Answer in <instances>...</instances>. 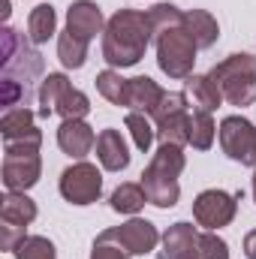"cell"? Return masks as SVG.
I'll return each mask as SVG.
<instances>
[{
	"label": "cell",
	"instance_id": "6da1fadb",
	"mask_svg": "<svg viewBox=\"0 0 256 259\" xmlns=\"http://www.w3.org/2000/svg\"><path fill=\"white\" fill-rule=\"evenodd\" d=\"M42 75V55L18 30L3 24L0 33V103L3 109L30 106L33 84Z\"/></svg>",
	"mask_w": 256,
	"mask_h": 259
},
{
	"label": "cell",
	"instance_id": "7a4b0ae2",
	"mask_svg": "<svg viewBox=\"0 0 256 259\" xmlns=\"http://www.w3.org/2000/svg\"><path fill=\"white\" fill-rule=\"evenodd\" d=\"M151 18L148 12L136 9H118L103 30V61L109 66H136L145 58V49L151 42Z\"/></svg>",
	"mask_w": 256,
	"mask_h": 259
},
{
	"label": "cell",
	"instance_id": "3957f363",
	"mask_svg": "<svg viewBox=\"0 0 256 259\" xmlns=\"http://www.w3.org/2000/svg\"><path fill=\"white\" fill-rule=\"evenodd\" d=\"M187 166V157H184V148L181 145H169V142H160V148L154 151L151 163L145 166L142 172V187L148 193V202L157 205V208H172L181 196L178 187V178Z\"/></svg>",
	"mask_w": 256,
	"mask_h": 259
},
{
	"label": "cell",
	"instance_id": "277c9868",
	"mask_svg": "<svg viewBox=\"0 0 256 259\" xmlns=\"http://www.w3.org/2000/svg\"><path fill=\"white\" fill-rule=\"evenodd\" d=\"M42 133H33L18 142H3V187L6 190H30L39 181L42 160H39Z\"/></svg>",
	"mask_w": 256,
	"mask_h": 259
},
{
	"label": "cell",
	"instance_id": "5b68a950",
	"mask_svg": "<svg viewBox=\"0 0 256 259\" xmlns=\"http://www.w3.org/2000/svg\"><path fill=\"white\" fill-rule=\"evenodd\" d=\"M208 75L220 84L223 100L229 106L244 109V106L256 103V58L253 55H229L226 61L211 66Z\"/></svg>",
	"mask_w": 256,
	"mask_h": 259
},
{
	"label": "cell",
	"instance_id": "8992f818",
	"mask_svg": "<svg viewBox=\"0 0 256 259\" xmlns=\"http://www.w3.org/2000/svg\"><path fill=\"white\" fill-rule=\"evenodd\" d=\"M91 112V103L88 97L69 84L64 72H49L42 78V88H39V118H49V115H61L64 121H78Z\"/></svg>",
	"mask_w": 256,
	"mask_h": 259
},
{
	"label": "cell",
	"instance_id": "52a82bcc",
	"mask_svg": "<svg viewBox=\"0 0 256 259\" xmlns=\"http://www.w3.org/2000/svg\"><path fill=\"white\" fill-rule=\"evenodd\" d=\"M157 39V64L169 78H187L193 75V64H196V52L199 46L193 42V36L181 27H169L163 33L154 36Z\"/></svg>",
	"mask_w": 256,
	"mask_h": 259
},
{
	"label": "cell",
	"instance_id": "ba28073f",
	"mask_svg": "<svg viewBox=\"0 0 256 259\" xmlns=\"http://www.w3.org/2000/svg\"><path fill=\"white\" fill-rule=\"evenodd\" d=\"M220 148L229 160L241 163V166H253L256 169V127L241 118V115H229L220 121Z\"/></svg>",
	"mask_w": 256,
	"mask_h": 259
},
{
	"label": "cell",
	"instance_id": "9c48e42d",
	"mask_svg": "<svg viewBox=\"0 0 256 259\" xmlns=\"http://www.w3.org/2000/svg\"><path fill=\"white\" fill-rule=\"evenodd\" d=\"M97 241H112V244H118L127 256H145V253H151V250L157 247L160 232H157V226H154L151 220L133 217L130 223H121V226H115V229L100 232Z\"/></svg>",
	"mask_w": 256,
	"mask_h": 259
},
{
	"label": "cell",
	"instance_id": "30bf717a",
	"mask_svg": "<svg viewBox=\"0 0 256 259\" xmlns=\"http://www.w3.org/2000/svg\"><path fill=\"white\" fill-rule=\"evenodd\" d=\"M241 193H226V190H202L193 202V220L205 229H223L235 220Z\"/></svg>",
	"mask_w": 256,
	"mask_h": 259
},
{
	"label": "cell",
	"instance_id": "8fae6325",
	"mask_svg": "<svg viewBox=\"0 0 256 259\" xmlns=\"http://www.w3.org/2000/svg\"><path fill=\"white\" fill-rule=\"evenodd\" d=\"M103 193V175H100V169L97 166H91V163H75V166H69L64 169V175H61V196H64L66 202H72V205H91V202H97Z\"/></svg>",
	"mask_w": 256,
	"mask_h": 259
},
{
	"label": "cell",
	"instance_id": "7c38bea8",
	"mask_svg": "<svg viewBox=\"0 0 256 259\" xmlns=\"http://www.w3.org/2000/svg\"><path fill=\"white\" fill-rule=\"evenodd\" d=\"M66 30H72L78 39L91 42L100 30H106V24H103V9H100L94 0H75V3L66 9Z\"/></svg>",
	"mask_w": 256,
	"mask_h": 259
},
{
	"label": "cell",
	"instance_id": "4fadbf2b",
	"mask_svg": "<svg viewBox=\"0 0 256 259\" xmlns=\"http://www.w3.org/2000/svg\"><path fill=\"white\" fill-rule=\"evenodd\" d=\"M58 145H61L64 154L81 160V157H88L91 148L97 145V133H94L91 124H84V118H78V121H64L61 130H58Z\"/></svg>",
	"mask_w": 256,
	"mask_h": 259
},
{
	"label": "cell",
	"instance_id": "5bb4252c",
	"mask_svg": "<svg viewBox=\"0 0 256 259\" xmlns=\"http://www.w3.org/2000/svg\"><path fill=\"white\" fill-rule=\"evenodd\" d=\"M163 88L148 78V75H136V78H127V94H124V109L130 112H142V115H151L157 109V103L163 100Z\"/></svg>",
	"mask_w": 256,
	"mask_h": 259
},
{
	"label": "cell",
	"instance_id": "9a60e30c",
	"mask_svg": "<svg viewBox=\"0 0 256 259\" xmlns=\"http://www.w3.org/2000/svg\"><path fill=\"white\" fill-rule=\"evenodd\" d=\"M160 259H199V232L193 223H175L163 235Z\"/></svg>",
	"mask_w": 256,
	"mask_h": 259
},
{
	"label": "cell",
	"instance_id": "2e32d148",
	"mask_svg": "<svg viewBox=\"0 0 256 259\" xmlns=\"http://www.w3.org/2000/svg\"><path fill=\"white\" fill-rule=\"evenodd\" d=\"M97 157L103 163L106 172H124L130 166V151H127V142L118 130H103L97 136Z\"/></svg>",
	"mask_w": 256,
	"mask_h": 259
},
{
	"label": "cell",
	"instance_id": "e0dca14e",
	"mask_svg": "<svg viewBox=\"0 0 256 259\" xmlns=\"http://www.w3.org/2000/svg\"><path fill=\"white\" fill-rule=\"evenodd\" d=\"M33 220H36V202H33L27 193L6 190V196L0 199V223L27 229Z\"/></svg>",
	"mask_w": 256,
	"mask_h": 259
},
{
	"label": "cell",
	"instance_id": "ac0fdd59",
	"mask_svg": "<svg viewBox=\"0 0 256 259\" xmlns=\"http://www.w3.org/2000/svg\"><path fill=\"white\" fill-rule=\"evenodd\" d=\"M187 94L199 112H214L223 103V91L211 75H196V72L187 75Z\"/></svg>",
	"mask_w": 256,
	"mask_h": 259
},
{
	"label": "cell",
	"instance_id": "d6986e66",
	"mask_svg": "<svg viewBox=\"0 0 256 259\" xmlns=\"http://www.w3.org/2000/svg\"><path fill=\"white\" fill-rule=\"evenodd\" d=\"M184 30L193 36V42L199 49H211L220 36V27H217V18L205 9H190L184 12Z\"/></svg>",
	"mask_w": 256,
	"mask_h": 259
},
{
	"label": "cell",
	"instance_id": "ffe728a7",
	"mask_svg": "<svg viewBox=\"0 0 256 259\" xmlns=\"http://www.w3.org/2000/svg\"><path fill=\"white\" fill-rule=\"evenodd\" d=\"M55 33H58V12H55L52 3H39V6L30 12V18H27V39H30L33 46H42V42H49Z\"/></svg>",
	"mask_w": 256,
	"mask_h": 259
},
{
	"label": "cell",
	"instance_id": "44dd1931",
	"mask_svg": "<svg viewBox=\"0 0 256 259\" xmlns=\"http://www.w3.org/2000/svg\"><path fill=\"white\" fill-rule=\"evenodd\" d=\"M33 118L36 115L27 106L3 112V118H0V136H3V142H18V139H27L33 133H39V130L33 127Z\"/></svg>",
	"mask_w": 256,
	"mask_h": 259
},
{
	"label": "cell",
	"instance_id": "7402d4cb",
	"mask_svg": "<svg viewBox=\"0 0 256 259\" xmlns=\"http://www.w3.org/2000/svg\"><path fill=\"white\" fill-rule=\"evenodd\" d=\"M160 142H169V145H190V112H175V115H166L160 121H154Z\"/></svg>",
	"mask_w": 256,
	"mask_h": 259
},
{
	"label": "cell",
	"instance_id": "603a6c76",
	"mask_svg": "<svg viewBox=\"0 0 256 259\" xmlns=\"http://www.w3.org/2000/svg\"><path fill=\"white\" fill-rule=\"evenodd\" d=\"M145 202H148V193H145V187L142 184H121L112 199H109V205L118 211V214H139L142 208H145Z\"/></svg>",
	"mask_w": 256,
	"mask_h": 259
},
{
	"label": "cell",
	"instance_id": "cb8c5ba5",
	"mask_svg": "<svg viewBox=\"0 0 256 259\" xmlns=\"http://www.w3.org/2000/svg\"><path fill=\"white\" fill-rule=\"evenodd\" d=\"M58 58H61V64H64L66 69H78V66H84L88 42L78 39L72 30H64V33L58 36Z\"/></svg>",
	"mask_w": 256,
	"mask_h": 259
},
{
	"label": "cell",
	"instance_id": "d4e9b609",
	"mask_svg": "<svg viewBox=\"0 0 256 259\" xmlns=\"http://www.w3.org/2000/svg\"><path fill=\"white\" fill-rule=\"evenodd\" d=\"M214 136H217V127H214L211 112L193 109V115H190V145L196 151H208V148L214 145Z\"/></svg>",
	"mask_w": 256,
	"mask_h": 259
},
{
	"label": "cell",
	"instance_id": "484cf974",
	"mask_svg": "<svg viewBox=\"0 0 256 259\" xmlns=\"http://www.w3.org/2000/svg\"><path fill=\"white\" fill-rule=\"evenodd\" d=\"M127 130H130V136H133V142H136V148L148 154V151H151V145H154V136H157V127H154L151 115L130 112V115H127Z\"/></svg>",
	"mask_w": 256,
	"mask_h": 259
},
{
	"label": "cell",
	"instance_id": "4316f807",
	"mask_svg": "<svg viewBox=\"0 0 256 259\" xmlns=\"http://www.w3.org/2000/svg\"><path fill=\"white\" fill-rule=\"evenodd\" d=\"M148 18H151L154 36L163 33V30H169V27H181L184 24V12L175 3H157L154 9H148Z\"/></svg>",
	"mask_w": 256,
	"mask_h": 259
},
{
	"label": "cell",
	"instance_id": "83f0119b",
	"mask_svg": "<svg viewBox=\"0 0 256 259\" xmlns=\"http://www.w3.org/2000/svg\"><path fill=\"white\" fill-rule=\"evenodd\" d=\"M97 91H100L112 106H121V109H124L127 78H121V72H115V69H103V72L97 75Z\"/></svg>",
	"mask_w": 256,
	"mask_h": 259
},
{
	"label": "cell",
	"instance_id": "f1b7e54d",
	"mask_svg": "<svg viewBox=\"0 0 256 259\" xmlns=\"http://www.w3.org/2000/svg\"><path fill=\"white\" fill-rule=\"evenodd\" d=\"M12 253H15V259H58L55 244L42 235H24Z\"/></svg>",
	"mask_w": 256,
	"mask_h": 259
},
{
	"label": "cell",
	"instance_id": "f546056e",
	"mask_svg": "<svg viewBox=\"0 0 256 259\" xmlns=\"http://www.w3.org/2000/svg\"><path fill=\"white\" fill-rule=\"evenodd\" d=\"M199 259H229V247L220 235L205 232L199 235Z\"/></svg>",
	"mask_w": 256,
	"mask_h": 259
},
{
	"label": "cell",
	"instance_id": "4dcf8cb0",
	"mask_svg": "<svg viewBox=\"0 0 256 259\" xmlns=\"http://www.w3.org/2000/svg\"><path fill=\"white\" fill-rule=\"evenodd\" d=\"M91 259H127V253L118 244H112V241H94Z\"/></svg>",
	"mask_w": 256,
	"mask_h": 259
},
{
	"label": "cell",
	"instance_id": "1f68e13d",
	"mask_svg": "<svg viewBox=\"0 0 256 259\" xmlns=\"http://www.w3.org/2000/svg\"><path fill=\"white\" fill-rule=\"evenodd\" d=\"M21 238H24V229L21 226H6V223L0 226V247L3 250H15Z\"/></svg>",
	"mask_w": 256,
	"mask_h": 259
},
{
	"label": "cell",
	"instance_id": "d6a6232c",
	"mask_svg": "<svg viewBox=\"0 0 256 259\" xmlns=\"http://www.w3.org/2000/svg\"><path fill=\"white\" fill-rule=\"evenodd\" d=\"M244 256H247V259H256V229L244 235Z\"/></svg>",
	"mask_w": 256,
	"mask_h": 259
},
{
	"label": "cell",
	"instance_id": "836d02e7",
	"mask_svg": "<svg viewBox=\"0 0 256 259\" xmlns=\"http://www.w3.org/2000/svg\"><path fill=\"white\" fill-rule=\"evenodd\" d=\"M0 15H3V21L9 18V0H0Z\"/></svg>",
	"mask_w": 256,
	"mask_h": 259
},
{
	"label": "cell",
	"instance_id": "e575fe53",
	"mask_svg": "<svg viewBox=\"0 0 256 259\" xmlns=\"http://www.w3.org/2000/svg\"><path fill=\"white\" fill-rule=\"evenodd\" d=\"M253 202H256V169H253Z\"/></svg>",
	"mask_w": 256,
	"mask_h": 259
}]
</instances>
